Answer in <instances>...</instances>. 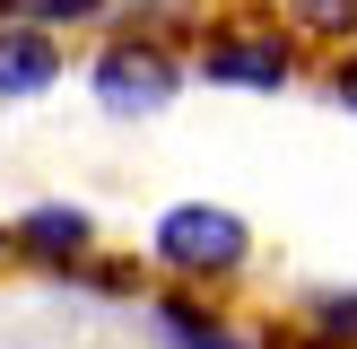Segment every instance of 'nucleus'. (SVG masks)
<instances>
[{"label": "nucleus", "instance_id": "nucleus-1", "mask_svg": "<svg viewBox=\"0 0 357 349\" xmlns=\"http://www.w3.org/2000/svg\"><path fill=\"white\" fill-rule=\"evenodd\" d=\"M183 61L201 87H236V96H288L305 79V44L288 35L279 9H201V27L183 35Z\"/></svg>", "mask_w": 357, "mask_h": 349}, {"label": "nucleus", "instance_id": "nucleus-2", "mask_svg": "<svg viewBox=\"0 0 357 349\" xmlns=\"http://www.w3.org/2000/svg\"><path fill=\"white\" fill-rule=\"evenodd\" d=\"M79 79H87V96H96L105 122H157L192 87V61H183L174 35H149V27H131V17H114L105 35H87Z\"/></svg>", "mask_w": 357, "mask_h": 349}, {"label": "nucleus", "instance_id": "nucleus-3", "mask_svg": "<svg viewBox=\"0 0 357 349\" xmlns=\"http://www.w3.org/2000/svg\"><path fill=\"white\" fill-rule=\"evenodd\" d=\"M253 253H261L253 218L227 209V201H166V209L149 218V271L174 279V288L227 297L244 271H253Z\"/></svg>", "mask_w": 357, "mask_h": 349}, {"label": "nucleus", "instance_id": "nucleus-4", "mask_svg": "<svg viewBox=\"0 0 357 349\" xmlns=\"http://www.w3.org/2000/svg\"><path fill=\"white\" fill-rule=\"evenodd\" d=\"M96 244H105V227L87 201H26V209L0 218V262H17L35 279H70Z\"/></svg>", "mask_w": 357, "mask_h": 349}, {"label": "nucleus", "instance_id": "nucleus-5", "mask_svg": "<svg viewBox=\"0 0 357 349\" xmlns=\"http://www.w3.org/2000/svg\"><path fill=\"white\" fill-rule=\"evenodd\" d=\"M139 323H149L157 349H261L209 288H174V279H157V288L139 297Z\"/></svg>", "mask_w": 357, "mask_h": 349}, {"label": "nucleus", "instance_id": "nucleus-6", "mask_svg": "<svg viewBox=\"0 0 357 349\" xmlns=\"http://www.w3.org/2000/svg\"><path fill=\"white\" fill-rule=\"evenodd\" d=\"M79 70V44L35 17H0V105H35Z\"/></svg>", "mask_w": 357, "mask_h": 349}, {"label": "nucleus", "instance_id": "nucleus-7", "mask_svg": "<svg viewBox=\"0 0 357 349\" xmlns=\"http://www.w3.org/2000/svg\"><path fill=\"white\" fill-rule=\"evenodd\" d=\"M61 288L96 297V306H139V297L157 288V271H149V253H114V244H96V253H87L79 271L61 279Z\"/></svg>", "mask_w": 357, "mask_h": 349}, {"label": "nucleus", "instance_id": "nucleus-8", "mask_svg": "<svg viewBox=\"0 0 357 349\" xmlns=\"http://www.w3.org/2000/svg\"><path fill=\"white\" fill-rule=\"evenodd\" d=\"M279 17H288V35L305 52H349L357 44V0H279Z\"/></svg>", "mask_w": 357, "mask_h": 349}, {"label": "nucleus", "instance_id": "nucleus-9", "mask_svg": "<svg viewBox=\"0 0 357 349\" xmlns=\"http://www.w3.org/2000/svg\"><path fill=\"white\" fill-rule=\"evenodd\" d=\"M296 332H305L314 349H357V288H305Z\"/></svg>", "mask_w": 357, "mask_h": 349}, {"label": "nucleus", "instance_id": "nucleus-10", "mask_svg": "<svg viewBox=\"0 0 357 349\" xmlns=\"http://www.w3.org/2000/svg\"><path fill=\"white\" fill-rule=\"evenodd\" d=\"M323 96L340 105V114H357V44L349 52H323Z\"/></svg>", "mask_w": 357, "mask_h": 349}]
</instances>
